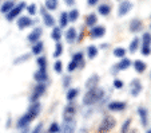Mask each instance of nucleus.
<instances>
[{
  "instance_id": "8",
  "label": "nucleus",
  "mask_w": 151,
  "mask_h": 133,
  "mask_svg": "<svg viewBox=\"0 0 151 133\" xmlns=\"http://www.w3.org/2000/svg\"><path fill=\"white\" fill-rule=\"evenodd\" d=\"M142 90H143L142 82H140L138 78L132 79V81L130 82V94H131L132 97H138L140 94V92H142Z\"/></svg>"
},
{
  "instance_id": "30",
  "label": "nucleus",
  "mask_w": 151,
  "mask_h": 133,
  "mask_svg": "<svg viewBox=\"0 0 151 133\" xmlns=\"http://www.w3.org/2000/svg\"><path fill=\"white\" fill-rule=\"evenodd\" d=\"M98 12H99L102 16H107V15H110V12H111V6H110V4H100V6L98 7Z\"/></svg>"
},
{
  "instance_id": "4",
  "label": "nucleus",
  "mask_w": 151,
  "mask_h": 133,
  "mask_svg": "<svg viewBox=\"0 0 151 133\" xmlns=\"http://www.w3.org/2000/svg\"><path fill=\"white\" fill-rule=\"evenodd\" d=\"M26 6L27 4L24 3V1H22L20 4H15V7L11 9V11L8 12V14H6V19L8 22H12V20H15L17 16H20V14L26 9Z\"/></svg>"
},
{
  "instance_id": "13",
  "label": "nucleus",
  "mask_w": 151,
  "mask_h": 133,
  "mask_svg": "<svg viewBox=\"0 0 151 133\" xmlns=\"http://www.w3.org/2000/svg\"><path fill=\"white\" fill-rule=\"evenodd\" d=\"M34 79L36 82H44L46 84L48 81V73H47V69H37L34 74Z\"/></svg>"
},
{
  "instance_id": "50",
  "label": "nucleus",
  "mask_w": 151,
  "mask_h": 133,
  "mask_svg": "<svg viewBox=\"0 0 151 133\" xmlns=\"http://www.w3.org/2000/svg\"><path fill=\"white\" fill-rule=\"evenodd\" d=\"M109 47V43H106V44H102V49H107Z\"/></svg>"
},
{
  "instance_id": "12",
  "label": "nucleus",
  "mask_w": 151,
  "mask_h": 133,
  "mask_svg": "<svg viewBox=\"0 0 151 133\" xmlns=\"http://www.w3.org/2000/svg\"><path fill=\"white\" fill-rule=\"evenodd\" d=\"M104 34H106V28L103 26H94L90 30V36L92 39H99V38L104 36Z\"/></svg>"
},
{
  "instance_id": "22",
  "label": "nucleus",
  "mask_w": 151,
  "mask_h": 133,
  "mask_svg": "<svg viewBox=\"0 0 151 133\" xmlns=\"http://www.w3.org/2000/svg\"><path fill=\"white\" fill-rule=\"evenodd\" d=\"M75 132V120L64 121L63 124V133H74Z\"/></svg>"
},
{
  "instance_id": "37",
  "label": "nucleus",
  "mask_w": 151,
  "mask_h": 133,
  "mask_svg": "<svg viewBox=\"0 0 151 133\" xmlns=\"http://www.w3.org/2000/svg\"><path fill=\"white\" fill-rule=\"evenodd\" d=\"M114 55L116 57V58H124L126 49H123V47H116V49L114 50Z\"/></svg>"
},
{
  "instance_id": "25",
  "label": "nucleus",
  "mask_w": 151,
  "mask_h": 133,
  "mask_svg": "<svg viewBox=\"0 0 151 133\" xmlns=\"http://www.w3.org/2000/svg\"><path fill=\"white\" fill-rule=\"evenodd\" d=\"M59 7V0H46L44 3V8L47 11H55Z\"/></svg>"
},
{
  "instance_id": "20",
  "label": "nucleus",
  "mask_w": 151,
  "mask_h": 133,
  "mask_svg": "<svg viewBox=\"0 0 151 133\" xmlns=\"http://www.w3.org/2000/svg\"><path fill=\"white\" fill-rule=\"evenodd\" d=\"M128 28H130L131 32H134V34L135 32H139L140 30L143 28V23L139 20V19H134V20L130 22V27H128Z\"/></svg>"
},
{
  "instance_id": "2",
  "label": "nucleus",
  "mask_w": 151,
  "mask_h": 133,
  "mask_svg": "<svg viewBox=\"0 0 151 133\" xmlns=\"http://www.w3.org/2000/svg\"><path fill=\"white\" fill-rule=\"evenodd\" d=\"M104 97V90L102 87L96 86L92 87V89H88L87 93L83 97V105L86 106H90V105H95L99 101H102V98Z\"/></svg>"
},
{
  "instance_id": "5",
  "label": "nucleus",
  "mask_w": 151,
  "mask_h": 133,
  "mask_svg": "<svg viewBox=\"0 0 151 133\" xmlns=\"http://www.w3.org/2000/svg\"><path fill=\"white\" fill-rule=\"evenodd\" d=\"M46 89H47V86H46V84H44V82H37V85L34 87V90H32V93H31L29 101H31V102H36L37 100H39L40 97L46 93Z\"/></svg>"
},
{
  "instance_id": "11",
  "label": "nucleus",
  "mask_w": 151,
  "mask_h": 133,
  "mask_svg": "<svg viewBox=\"0 0 151 133\" xmlns=\"http://www.w3.org/2000/svg\"><path fill=\"white\" fill-rule=\"evenodd\" d=\"M132 9V3L130 0H123L122 3L119 4V8H118V15L119 16H124L128 12Z\"/></svg>"
},
{
  "instance_id": "3",
  "label": "nucleus",
  "mask_w": 151,
  "mask_h": 133,
  "mask_svg": "<svg viewBox=\"0 0 151 133\" xmlns=\"http://www.w3.org/2000/svg\"><path fill=\"white\" fill-rule=\"evenodd\" d=\"M115 125H116V121H115L114 117L112 116H106V117H103V120L100 121L99 128H98V132L99 133H109L114 129Z\"/></svg>"
},
{
  "instance_id": "23",
  "label": "nucleus",
  "mask_w": 151,
  "mask_h": 133,
  "mask_svg": "<svg viewBox=\"0 0 151 133\" xmlns=\"http://www.w3.org/2000/svg\"><path fill=\"white\" fill-rule=\"evenodd\" d=\"M96 23H98V16H96V14H88L87 16H86V26H88V27H94V26H96Z\"/></svg>"
},
{
  "instance_id": "34",
  "label": "nucleus",
  "mask_w": 151,
  "mask_h": 133,
  "mask_svg": "<svg viewBox=\"0 0 151 133\" xmlns=\"http://www.w3.org/2000/svg\"><path fill=\"white\" fill-rule=\"evenodd\" d=\"M36 63L39 66V69H47V58L44 55H39L36 59Z\"/></svg>"
},
{
  "instance_id": "17",
  "label": "nucleus",
  "mask_w": 151,
  "mask_h": 133,
  "mask_svg": "<svg viewBox=\"0 0 151 133\" xmlns=\"http://www.w3.org/2000/svg\"><path fill=\"white\" fill-rule=\"evenodd\" d=\"M76 36H78V32L74 27H70L66 31V41L68 42V43H75V42H76Z\"/></svg>"
},
{
  "instance_id": "47",
  "label": "nucleus",
  "mask_w": 151,
  "mask_h": 133,
  "mask_svg": "<svg viewBox=\"0 0 151 133\" xmlns=\"http://www.w3.org/2000/svg\"><path fill=\"white\" fill-rule=\"evenodd\" d=\"M42 129H43V124H37L36 126L32 129L31 133H42Z\"/></svg>"
},
{
  "instance_id": "53",
  "label": "nucleus",
  "mask_w": 151,
  "mask_h": 133,
  "mask_svg": "<svg viewBox=\"0 0 151 133\" xmlns=\"http://www.w3.org/2000/svg\"><path fill=\"white\" fill-rule=\"evenodd\" d=\"M150 28H151V24H150Z\"/></svg>"
},
{
  "instance_id": "6",
  "label": "nucleus",
  "mask_w": 151,
  "mask_h": 133,
  "mask_svg": "<svg viewBox=\"0 0 151 133\" xmlns=\"http://www.w3.org/2000/svg\"><path fill=\"white\" fill-rule=\"evenodd\" d=\"M75 114H76V105L74 104V101L68 102L63 109V120L64 121H71V120L75 118Z\"/></svg>"
},
{
  "instance_id": "27",
  "label": "nucleus",
  "mask_w": 151,
  "mask_h": 133,
  "mask_svg": "<svg viewBox=\"0 0 151 133\" xmlns=\"http://www.w3.org/2000/svg\"><path fill=\"white\" fill-rule=\"evenodd\" d=\"M140 46V39L138 36H135L134 39H132V42L130 43V46H128V51L130 52H137L138 49H139Z\"/></svg>"
},
{
  "instance_id": "41",
  "label": "nucleus",
  "mask_w": 151,
  "mask_h": 133,
  "mask_svg": "<svg viewBox=\"0 0 151 133\" xmlns=\"http://www.w3.org/2000/svg\"><path fill=\"white\" fill-rule=\"evenodd\" d=\"M54 70L58 73V74H62L63 73V63L60 61H56L54 63Z\"/></svg>"
},
{
  "instance_id": "38",
  "label": "nucleus",
  "mask_w": 151,
  "mask_h": 133,
  "mask_svg": "<svg viewBox=\"0 0 151 133\" xmlns=\"http://www.w3.org/2000/svg\"><path fill=\"white\" fill-rule=\"evenodd\" d=\"M29 57H31V55H29V54H24V55H22V57H19V58H16V59H15V61H14V63L15 65H22V63H24V62H27V61H28V59H29Z\"/></svg>"
},
{
  "instance_id": "49",
  "label": "nucleus",
  "mask_w": 151,
  "mask_h": 133,
  "mask_svg": "<svg viewBox=\"0 0 151 133\" xmlns=\"http://www.w3.org/2000/svg\"><path fill=\"white\" fill-rule=\"evenodd\" d=\"M64 3L67 4V6H74L75 3V0H64Z\"/></svg>"
},
{
  "instance_id": "31",
  "label": "nucleus",
  "mask_w": 151,
  "mask_h": 133,
  "mask_svg": "<svg viewBox=\"0 0 151 133\" xmlns=\"http://www.w3.org/2000/svg\"><path fill=\"white\" fill-rule=\"evenodd\" d=\"M72 61H75L80 67H83L86 65L84 63V54H83V52H76V54H74L72 55Z\"/></svg>"
},
{
  "instance_id": "45",
  "label": "nucleus",
  "mask_w": 151,
  "mask_h": 133,
  "mask_svg": "<svg viewBox=\"0 0 151 133\" xmlns=\"http://www.w3.org/2000/svg\"><path fill=\"white\" fill-rule=\"evenodd\" d=\"M140 51H142V55H145V57H148V55L151 54V46H142Z\"/></svg>"
},
{
  "instance_id": "10",
  "label": "nucleus",
  "mask_w": 151,
  "mask_h": 133,
  "mask_svg": "<svg viewBox=\"0 0 151 133\" xmlns=\"http://www.w3.org/2000/svg\"><path fill=\"white\" fill-rule=\"evenodd\" d=\"M16 24H17V28L19 30H26L34 24V20L31 19V16H20L19 19H17Z\"/></svg>"
},
{
  "instance_id": "44",
  "label": "nucleus",
  "mask_w": 151,
  "mask_h": 133,
  "mask_svg": "<svg viewBox=\"0 0 151 133\" xmlns=\"http://www.w3.org/2000/svg\"><path fill=\"white\" fill-rule=\"evenodd\" d=\"M131 121H132L131 118H128L127 121H124V124H123L122 129H120V133H127L128 128H130V125H131Z\"/></svg>"
},
{
  "instance_id": "52",
  "label": "nucleus",
  "mask_w": 151,
  "mask_h": 133,
  "mask_svg": "<svg viewBox=\"0 0 151 133\" xmlns=\"http://www.w3.org/2000/svg\"><path fill=\"white\" fill-rule=\"evenodd\" d=\"M146 133H151V129H148V130H147V132H146Z\"/></svg>"
},
{
  "instance_id": "40",
  "label": "nucleus",
  "mask_w": 151,
  "mask_h": 133,
  "mask_svg": "<svg viewBox=\"0 0 151 133\" xmlns=\"http://www.w3.org/2000/svg\"><path fill=\"white\" fill-rule=\"evenodd\" d=\"M50 133H59L60 132V126L58 122H52L51 125H50V129H48Z\"/></svg>"
},
{
  "instance_id": "7",
  "label": "nucleus",
  "mask_w": 151,
  "mask_h": 133,
  "mask_svg": "<svg viewBox=\"0 0 151 133\" xmlns=\"http://www.w3.org/2000/svg\"><path fill=\"white\" fill-rule=\"evenodd\" d=\"M40 14H42V19L47 27H55V17L52 16V14H50V11H47L44 7H42Z\"/></svg>"
},
{
  "instance_id": "35",
  "label": "nucleus",
  "mask_w": 151,
  "mask_h": 133,
  "mask_svg": "<svg viewBox=\"0 0 151 133\" xmlns=\"http://www.w3.org/2000/svg\"><path fill=\"white\" fill-rule=\"evenodd\" d=\"M140 42H142V46H151V32H145Z\"/></svg>"
},
{
  "instance_id": "32",
  "label": "nucleus",
  "mask_w": 151,
  "mask_h": 133,
  "mask_svg": "<svg viewBox=\"0 0 151 133\" xmlns=\"http://www.w3.org/2000/svg\"><path fill=\"white\" fill-rule=\"evenodd\" d=\"M67 15H68V22H76L78 19H79V9L74 8L71 9L70 12H67Z\"/></svg>"
},
{
  "instance_id": "36",
  "label": "nucleus",
  "mask_w": 151,
  "mask_h": 133,
  "mask_svg": "<svg viewBox=\"0 0 151 133\" xmlns=\"http://www.w3.org/2000/svg\"><path fill=\"white\" fill-rule=\"evenodd\" d=\"M60 55H63V44L60 43V42H56L55 50H54V57L55 58H59Z\"/></svg>"
},
{
  "instance_id": "48",
  "label": "nucleus",
  "mask_w": 151,
  "mask_h": 133,
  "mask_svg": "<svg viewBox=\"0 0 151 133\" xmlns=\"http://www.w3.org/2000/svg\"><path fill=\"white\" fill-rule=\"evenodd\" d=\"M98 3H99V0H87V4H88L90 7H94V6H96Z\"/></svg>"
},
{
  "instance_id": "9",
  "label": "nucleus",
  "mask_w": 151,
  "mask_h": 133,
  "mask_svg": "<svg viewBox=\"0 0 151 133\" xmlns=\"http://www.w3.org/2000/svg\"><path fill=\"white\" fill-rule=\"evenodd\" d=\"M42 35H43V28L42 27H35V28L28 34L27 39H28L29 43H36L37 41H40Z\"/></svg>"
},
{
  "instance_id": "19",
  "label": "nucleus",
  "mask_w": 151,
  "mask_h": 133,
  "mask_svg": "<svg viewBox=\"0 0 151 133\" xmlns=\"http://www.w3.org/2000/svg\"><path fill=\"white\" fill-rule=\"evenodd\" d=\"M138 116L140 117V122L143 126H147V121H148V112L145 108H138Z\"/></svg>"
},
{
  "instance_id": "26",
  "label": "nucleus",
  "mask_w": 151,
  "mask_h": 133,
  "mask_svg": "<svg viewBox=\"0 0 151 133\" xmlns=\"http://www.w3.org/2000/svg\"><path fill=\"white\" fill-rule=\"evenodd\" d=\"M63 36V32L60 27H52V32H51V39H54L55 42H60Z\"/></svg>"
},
{
  "instance_id": "28",
  "label": "nucleus",
  "mask_w": 151,
  "mask_h": 133,
  "mask_svg": "<svg viewBox=\"0 0 151 133\" xmlns=\"http://www.w3.org/2000/svg\"><path fill=\"white\" fill-rule=\"evenodd\" d=\"M68 15H67V12H62L60 14V17H59V27L60 28H66L67 26H68Z\"/></svg>"
},
{
  "instance_id": "18",
  "label": "nucleus",
  "mask_w": 151,
  "mask_h": 133,
  "mask_svg": "<svg viewBox=\"0 0 151 133\" xmlns=\"http://www.w3.org/2000/svg\"><path fill=\"white\" fill-rule=\"evenodd\" d=\"M14 7H15V1H14V0H6V1L0 6V12H1L3 15H6V14H8V12L11 11Z\"/></svg>"
},
{
  "instance_id": "14",
  "label": "nucleus",
  "mask_w": 151,
  "mask_h": 133,
  "mask_svg": "<svg viewBox=\"0 0 151 133\" xmlns=\"http://www.w3.org/2000/svg\"><path fill=\"white\" fill-rule=\"evenodd\" d=\"M107 108L111 112H122V110H124L127 108V104L123 101H112L107 105Z\"/></svg>"
},
{
  "instance_id": "46",
  "label": "nucleus",
  "mask_w": 151,
  "mask_h": 133,
  "mask_svg": "<svg viewBox=\"0 0 151 133\" xmlns=\"http://www.w3.org/2000/svg\"><path fill=\"white\" fill-rule=\"evenodd\" d=\"M123 86H124L123 81H120V79H118V78L114 79V87H115V89H122Z\"/></svg>"
},
{
  "instance_id": "54",
  "label": "nucleus",
  "mask_w": 151,
  "mask_h": 133,
  "mask_svg": "<svg viewBox=\"0 0 151 133\" xmlns=\"http://www.w3.org/2000/svg\"><path fill=\"white\" fill-rule=\"evenodd\" d=\"M150 75H151V74H150Z\"/></svg>"
},
{
  "instance_id": "15",
  "label": "nucleus",
  "mask_w": 151,
  "mask_h": 133,
  "mask_svg": "<svg viewBox=\"0 0 151 133\" xmlns=\"http://www.w3.org/2000/svg\"><path fill=\"white\" fill-rule=\"evenodd\" d=\"M132 65V62L130 61L128 58H122V61L119 62V63H116V66H114L112 67V73H115V71H122V70H127L128 67Z\"/></svg>"
},
{
  "instance_id": "42",
  "label": "nucleus",
  "mask_w": 151,
  "mask_h": 133,
  "mask_svg": "<svg viewBox=\"0 0 151 133\" xmlns=\"http://www.w3.org/2000/svg\"><path fill=\"white\" fill-rule=\"evenodd\" d=\"M70 85H71V77H70V75H64V77H63V87H64V89H68Z\"/></svg>"
},
{
  "instance_id": "51",
  "label": "nucleus",
  "mask_w": 151,
  "mask_h": 133,
  "mask_svg": "<svg viewBox=\"0 0 151 133\" xmlns=\"http://www.w3.org/2000/svg\"><path fill=\"white\" fill-rule=\"evenodd\" d=\"M22 133H28V129H27V128H23V132Z\"/></svg>"
},
{
  "instance_id": "29",
  "label": "nucleus",
  "mask_w": 151,
  "mask_h": 133,
  "mask_svg": "<svg viewBox=\"0 0 151 133\" xmlns=\"http://www.w3.org/2000/svg\"><path fill=\"white\" fill-rule=\"evenodd\" d=\"M78 94H79V89H76V87H71V89H68V92H67V94H66L68 102L74 101V100L78 97Z\"/></svg>"
},
{
  "instance_id": "1",
  "label": "nucleus",
  "mask_w": 151,
  "mask_h": 133,
  "mask_svg": "<svg viewBox=\"0 0 151 133\" xmlns=\"http://www.w3.org/2000/svg\"><path fill=\"white\" fill-rule=\"evenodd\" d=\"M40 109H42V105H40V102H39V101H36V102H31V106L28 108V110H27V112L24 113L23 116H22L19 120H17L16 126L19 128V129L27 128V126H28L29 122L34 121V120L36 118L37 116H39Z\"/></svg>"
},
{
  "instance_id": "39",
  "label": "nucleus",
  "mask_w": 151,
  "mask_h": 133,
  "mask_svg": "<svg viewBox=\"0 0 151 133\" xmlns=\"http://www.w3.org/2000/svg\"><path fill=\"white\" fill-rule=\"evenodd\" d=\"M26 9H27V12H28L31 16H34L35 14L37 12V8H36V4H29V6H26Z\"/></svg>"
},
{
  "instance_id": "16",
  "label": "nucleus",
  "mask_w": 151,
  "mask_h": 133,
  "mask_svg": "<svg viewBox=\"0 0 151 133\" xmlns=\"http://www.w3.org/2000/svg\"><path fill=\"white\" fill-rule=\"evenodd\" d=\"M99 81H100V78H99V75L98 74L91 75V77L86 81V89L88 90V89H92V87H96L98 84H99Z\"/></svg>"
},
{
  "instance_id": "21",
  "label": "nucleus",
  "mask_w": 151,
  "mask_h": 133,
  "mask_svg": "<svg viewBox=\"0 0 151 133\" xmlns=\"http://www.w3.org/2000/svg\"><path fill=\"white\" fill-rule=\"evenodd\" d=\"M43 49H44V44H43V42L37 41L36 43H32L31 51H32V54H34V55H37V57H39V55H42Z\"/></svg>"
},
{
  "instance_id": "43",
  "label": "nucleus",
  "mask_w": 151,
  "mask_h": 133,
  "mask_svg": "<svg viewBox=\"0 0 151 133\" xmlns=\"http://www.w3.org/2000/svg\"><path fill=\"white\" fill-rule=\"evenodd\" d=\"M78 67H79V65H78L75 61H71L68 63V66H67V70H68V73H72V71H75Z\"/></svg>"
},
{
  "instance_id": "33",
  "label": "nucleus",
  "mask_w": 151,
  "mask_h": 133,
  "mask_svg": "<svg viewBox=\"0 0 151 133\" xmlns=\"http://www.w3.org/2000/svg\"><path fill=\"white\" fill-rule=\"evenodd\" d=\"M87 55H88L90 59H94L98 55V47L95 44H91V46L87 47Z\"/></svg>"
},
{
  "instance_id": "24",
  "label": "nucleus",
  "mask_w": 151,
  "mask_h": 133,
  "mask_svg": "<svg viewBox=\"0 0 151 133\" xmlns=\"http://www.w3.org/2000/svg\"><path fill=\"white\" fill-rule=\"evenodd\" d=\"M132 66H134L135 71L139 73V74L145 73V71H146V69H147V65H146L143 61H139V59H138V61H135L134 63H132Z\"/></svg>"
}]
</instances>
